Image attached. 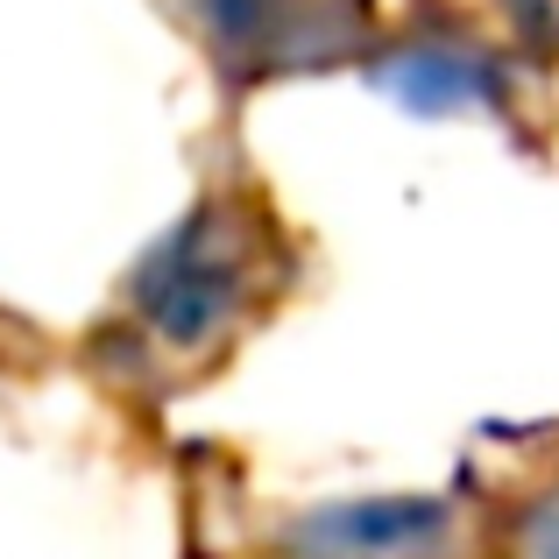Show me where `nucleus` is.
I'll return each mask as SVG.
<instances>
[{
    "label": "nucleus",
    "instance_id": "nucleus-1",
    "mask_svg": "<svg viewBox=\"0 0 559 559\" xmlns=\"http://www.w3.org/2000/svg\"><path fill=\"white\" fill-rule=\"evenodd\" d=\"M276 298V227L241 178H213L99 298L71 361L107 404L164 411L241 347Z\"/></svg>",
    "mask_w": 559,
    "mask_h": 559
}]
</instances>
